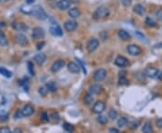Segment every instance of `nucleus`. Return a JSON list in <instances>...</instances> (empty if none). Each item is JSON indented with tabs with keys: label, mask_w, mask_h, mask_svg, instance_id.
Masks as SVG:
<instances>
[{
	"label": "nucleus",
	"mask_w": 162,
	"mask_h": 133,
	"mask_svg": "<svg viewBox=\"0 0 162 133\" xmlns=\"http://www.w3.org/2000/svg\"><path fill=\"white\" fill-rule=\"evenodd\" d=\"M31 14L32 15H34V17H36L38 20H41V21L46 20L47 17H48L46 12L43 10V8H42L41 6H33L31 9Z\"/></svg>",
	"instance_id": "1"
},
{
	"label": "nucleus",
	"mask_w": 162,
	"mask_h": 133,
	"mask_svg": "<svg viewBox=\"0 0 162 133\" xmlns=\"http://www.w3.org/2000/svg\"><path fill=\"white\" fill-rule=\"evenodd\" d=\"M110 14V11L107 7L105 6H100L98 7L97 9L96 10V12L94 13L93 14V17L94 19H103V18H105V17H107Z\"/></svg>",
	"instance_id": "2"
},
{
	"label": "nucleus",
	"mask_w": 162,
	"mask_h": 133,
	"mask_svg": "<svg viewBox=\"0 0 162 133\" xmlns=\"http://www.w3.org/2000/svg\"><path fill=\"white\" fill-rule=\"evenodd\" d=\"M126 50L131 56H139L141 54V51H142L141 49L138 45H135V44L128 45L126 48Z\"/></svg>",
	"instance_id": "3"
},
{
	"label": "nucleus",
	"mask_w": 162,
	"mask_h": 133,
	"mask_svg": "<svg viewBox=\"0 0 162 133\" xmlns=\"http://www.w3.org/2000/svg\"><path fill=\"white\" fill-rule=\"evenodd\" d=\"M99 46V41L96 38H92L90 39L88 43H87V50L88 52H93V51H95Z\"/></svg>",
	"instance_id": "4"
},
{
	"label": "nucleus",
	"mask_w": 162,
	"mask_h": 133,
	"mask_svg": "<svg viewBox=\"0 0 162 133\" xmlns=\"http://www.w3.org/2000/svg\"><path fill=\"white\" fill-rule=\"evenodd\" d=\"M106 70L104 68H99L97 69V71L94 73V79L97 81V82H100V81H103L104 79L106 77Z\"/></svg>",
	"instance_id": "5"
},
{
	"label": "nucleus",
	"mask_w": 162,
	"mask_h": 133,
	"mask_svg": "<svg viewBox=\"0 0 162 133\" xmlns=\"http://www.w3.org/2000/svg\"><path fill=\"white\" fill-rule=\"evenodd\" d=\"M78 27V23L74 20H68L64 23V28L67 32H74Z\"/></svg>",
	"instance_id": "6"
},
{
	"label": "nucleus",
	"mask_w": 162,
	"mask_h": 133,
	"mask_svg": "<svg viewBox=\"0 0 162 133\" xmlns=\"http://www.w3.org/2000/svg\"><path fill=\"white\" fill-rule=\"evenodd\" d=\"M114 64L119 68H125L129 65V61L123 56H118L114 59Z\"/></svg>",
	"instance_id": "7"
},
{
	"label": "nucleus",
	"mask_w": 162,
	"mask_h": 133,
	"mask_svg": "<svg viewBox=\"0 0 162 133\" xmlns=\"http://www.w3.org/2000/svg\"><path fill=\"white\" fill-rule=\"evenodd\" d=\"M45 32L41 27H35L32 30V38L34 40H41L44 37Z\"/></svg>",
	"instance_id": "8"
},
{
	"label": "nucleus",
	"mask_w": 162,
	"mask_h": 133,
	"mask_svg": "<svg viewBox=\"0 0 162 133\" xmlns=\"http://www.w3.org/2000/svg\"><path fill=\"white\" fill-rule=\"evenodd\" d=\"M15 39H16V41H17V43L19 44L20 46L22 47H25L28 45V39L27 37L25 36V35L23 33H17L15 36Z\"/></svg>",
	"instance_id": "9"
},
{
	"label": "nucleus",
	"mask_w": 162,
	"mask_h": 133,
	"mask_svg": "<svg viewBox=\"0 0 162 133\" xmlns=\"http://www.w3.org/2000/svg\"><path fill=\"white\" fill-rule=\"evenodd\" d=\"M50 32L52 33L53 36H56V37H59V36H62L63 34V32H62V29L59 27V25L54 23L52 24V26L50 27Z\"/></svg>",
	"instance_id": "10"
},
{
	"label": "nucleus",
	"mask_w": 162,
	"mask_h": 133,
	"mask_svg": "<svg viewBox=\"0 0 162 133\" xmlns=\"http://www.w3.org/2000/svg\"><path fill=\"white\" fill-rule=\"evenodd\" d=\"M64 66H65V61L62 60V59H58L57 61H55L52 64L50 69H52V71L53 73H56V72H59Z\"/></svg>",
	"instance_id": "11"
},
{
	"label": "nucleus",
	"mask_w": 162,
	"mask_h": 133,
	"mask_svg": "<svg viewBox=\"0 0 162 133\" xmlns=\"http://www.w3.org/2000/svg\"><path fill=\"white\" fill-rule=\"evenodd\" d=\"M105 109V104L104 102H97L95 104H94L93 106V112H95V113H102Z\"/></svg>",
	"instance_id": "12"
},
{
	"label": "nucleus",
	"mask_w": 162,
	"mask_h": 133,
	"mask_svg": "<svg viewBox=\"0 0 162 133\" xmlns=\"http://www.w3.org/2000/svg\"><path fill=\"white\" fill-rule=\"evenodd\" d=\"M33 60L35 61V63L39 66H42L43 65L46 60H47V56L44 54V53H39V54L35 55L34 58H33Z\"/></svg>",
	"instance_id": "13"
},
{
	"label": "nucleus",
	"mask_w": 162,
	"mask_h": 133,
	"mask_svg": "<svg viewBox=\"0 0 162 133\" xmlns=\"http://www.w3.org/2000/svg\"><path fill=\"white\" fill-rule=\"evenodd\" d=\"M21 111H22V113L24 117H29V116H32L33 112H34V108L30 104H26L23 106V108Z\"/></svg>",
	"instance_id": "14"
},
{
	"label": "nucleus",
	"mask_w": 162,
	"mask_h": 133,
	"mask_svg": "<svg viewBox=\"0 0 162 133\" xmlns=\"http://www.w3.org/2000/svg\"><path fill=\"white\" fill-rule=\"evenodd\" d=\"M70 4L71 3L70 0H59L57 3V7L61 10H67L70 8Z\"/></svg>",
	"instance_id": "15"
},
{
	"label": "nucleus",
	"mask_w": 162,
	"mask_h": 133,
	"mask_svg": "<svg viewBox=\"0 0 162 133\" xmlns=\"http://www.w3.org/2000/svg\"><path fill=\"white\" fill-rule=\"evenodd\" d=\"M68 70L73 74H78L80 71V67L79 65H77L74 62H70L68 64Z\"/></svg>",
	"instance_id": "16"
},
{
	"label": "nucleus",
	"mask_w": 162,
	"mask_h": 133,
	"mask_svg": "<svg viewBox=\"0 0 162 133\" xmlns=\"http://www.w3.org/2000/svg\"><path fill=\"white\" fill-rule=\"evenodd\" d=\"M102 89H103V87L101 85L94 84L89 87V93H91L92 94H97L102 92Z\"/></svg>",
	"instance_id": "17"
},
{
	"label": "nucleus",
	"mask_w": 162,
	"mask_h": 133,
	"mask_svg": "<svg viewBox=\"0 0 162 133\" xmlns=\"http://www.w3.org/2000/svg\"><path fill=\"white\" fill-rule=\"evenodd\" d=\"M145 74L150 77H156L157 75L159 74V70L155 68L149 67L146 68V70H145Z\"/></svg>",
	"instance_id": "18"
},
{
	"label": "nucleus",
	"mask_w": 162,
	"mask_h": 133,
	"mask_svg": "<svg viewBox=\"0 0 162 133\" xmlns=\"http://www.w3.org/2000/svg\"><path fill=\"white\" fill-rule=\"evenodd\" d=\"M80 14H81L80 10L79 9V8H77V7H72L69 10V15L73 19L79 18V17L80 16Z\"/></svg>",
	"instance_id": "19"
},
{
	"label": "nucleus",
	"mask_w": 162,
	"mask_h": 133,
	"mask_svg": "<svg viewBox=\"0 0 162 133\" xmlns=\"http://www.w3.org/2000/svg\"><path fill=\"white\" fill-rule=\"evenodd\" d=\"M118 36L120 37V39L123 40V41H129L132 38L131 37V34L128 32H126L125 30H119Z\"/></svg>",
	"instance_id": "20"
},
{
	"label": "nucleus",
	"mask_w": 162,
	"mask_h": 133,
	"mask_svg": "<svg viewBox=\"0 0 162 133\" xmlns=\"http://www.w3.org/2000/svg\"><path fill=\"white\" fill-rule=\"evenodd\" d=\"M133 11L134 13H136L139 15H144L145 13H146V10H145V7L142 6L141 5H136L133 7Z\"/></svg>",
	"instance_id": "21"
},
{
	"label": "nucleus",
	"mask_w": 162,
	"mask_h": 133,
	"mask_svg": "<svg viewBox=\"0 0 162 133\" xmlns=\"http://www.w3.org/2000/svg\"><path fill=\"white\" fill-rule=\"evenodd\" d=\"M12 26L14 27V30L20 31V32H23V31L26 30L28 28L24 23H12Z\"/></svg>",
	"instance_id": "22"
},
{
	"label": "nucleus",
	"mask_w": 162,
	"mask_h": 133,
	"mask_svg": "<svg viewBox=\"0 0 162 133\" xmlns=\"http://www.w3.org/2000/svg\"><path fill=\"white\" fill-rule=\"evenodd\" d=\"M8 45V41L6 37V35L0 31V46L1 47H6Z\"/></svg>",
	"instance_id": "23"
},
{
	"label": "nucleus",
	"mask_w": 162,
	"mask_h": 133,
	"mask_svg": "<svg viewBox=\"0 0 162 133\" xmlns=\"http://www.w3.org/2000/svg\"><path fill=\"white\" fill-rule=\"evenodd\" d=\"M0 74L7 78H10L13 75L11 71H9L8 69H6V68H3V67H0Z\"/></svg>",
	"instance_id": "24"
},
{
	"label": "nucleus",
	"mask_w": 162,
	"mask_h": 133,
	"mask_svg": "<svg viewBox=\"0 0 162 133\" xmlns=\"http://www.w3.org/2000/svg\"><path fill=\"white\" fill-rule=\"evenodd\" d=\"M46 87L48 88V90L50 91V92H56L57 91V85L55 82L53 81H50V82H48L46 84Z\"/></svg>",
	"instance_id": "25"
},
{
	"label": "nucleus",
	"mask_w": 162,
	"mask_h": 133,
	"mask_svg": "<svg viewBox=\"0 0 162 133\" xmlns=\"http://www.w3.org/2000/svg\"><path fill=\"white\" fill-rule=\"evenodd\" d=\"M128 123V119L126 117H121L117 121V125L119 128H123L127 125Z\"/></svg>",
	"instance_id": "26"
},
{
	"label": "nucleus",
	"mask_w": 162,
	"mask_h": 133,
	"mask_svg": "<svg viewBox=\"0 0 162 133\" xmlns=\"http://www.w3.org/2000/svg\"><path fill=\"white\" fill-rule=\"evenodd\" d=\"M142 131L144 133H151L153 131V129H152V126L150 122H147L144 124V126L142 128Z\"/></svg>",
	"instance_id": "27"
},
{
	"label": "nucleus",
	"mask_w": 162,
	"mask_h": 133,
	"mask_svg": "<svg viewBox=\"0 0 162 133\" xmlns=\"http://www.w3.org/2000/svg\"><path fill=\"white\" fill-rule=\"evenodd\" d=\"M84 102L86 104H91L94 102V96L91 93H88L86 96H85Z\"/></svg>",
	"instance_id": "28"
},
{
	"label": "nucleus",
	"mask_w": 162,
	"mask_h": 133,
	"mask_svg": "<svg viewBox=\"0 0 162 133\" xmlns=\"http://www.w3.org/2000/svg\"><path fill=\"white\" fill-rule=\"evenodd\" d=\"M62 127H63L64 130L67 131V132H73L74 131V127H73V125H71L70 123L65 122L62 125Z\"/></svg>",
	"instance_id": "29"
},
{
	"label": "nucleus",
	"mask_w": 162,
	"mask_h": 133,
	"mask_svg": "<svg viewBox=\"0 0 162 133\" xmlns=\"http://www.w3.org/2000/svg\"><path fill=\"white\" fill-rule=\"evenodd\" d=\"M118 116V113L117 112L114 110V109H112V110H110L109 112H108V117L111 119V120H115Z\"/></svg>",
	"instance_id": "30"
},
{
	"label": "nucleus",
	"mask_w": 162,
	"mask_h": 133,
	"mask_svg": "<svg viewBox=\"0 0 162 133\" xmlns=\"http://www.w3.org/2000/svg\"><path fill=\"white\" fill-rule=\"evenodd\" d=\"M97 121L100 124H102V125H105V124H106L108 122V119L105 116H103V115H99V116L97 117Z\"/></svg>",
	"instance_id": "31"
},
{
	"label": "nucleus",
	"mask_w": 162,
	"mask_h": 133,
	"mask_svg": "<svg viewBox=\"0 0 162 133\" xmlns=\"http://www.w3.org/2000/svg\"><path fill=\"white\" fill-rule=\"evenodd\" d=\"M48 92H49V90H48V88L46 86H41V87L39 88V94L43 97H45L47 95Z\"/></svg>",
	"instance_id": "32"
},
{
	"label": "nucleus",
	"mask_w": 162,
	"mask_h": 133,
	"mask_svg": "<svg viewBox=\"0 0 162 133\" xmlns=\"http://www.w3.org/2000/svg\"><path fill=\"white\" fill-rule=\"evenodd\" d=\"M28 70L32 76H34L35 72H34V67H33V64L32 62H28Z\"/></svg>",
	"instance_id": "33"
},
{
	"label": "nucleus",
	"mask_w": 162,
	"mask_h": 133,
	"mask_svg": "<svg viewBox=\"0 0 162 133\" xmlns=\"http://www.w3.org/2000/svg\"><path fill=\"white\" fill-rule=\"evenodd\" d=\"M50 117V116H49ZM52 120H53L54 121H56V122H58L59 121V113L58 112H53V113H52V115H50V117Z\"/></svg>",
	"instance_id": "34"
},
{
	"label": "nucleus",
	"mask_w": 162,
	"mask_h": 133,
	"mask_svg": "<svg viewBox=\"0 0 162 133\" xmlns=\"http://www.w3.org/2000/svg\"><path fill=\"white\" fill-rule=\"evenodd\" d=\"M129 84V81L127 80L126 77L124 76H122L120 79H119V85H126Z\"/></svg>",
	"instance_id": "35"
},
{
	"label": "nucleus",
	"mask_w": 162,
	"mask_h": 133,
	"mask_svg": "<svg viewBox=\"0 0 162 133\" xmlns=\"http://www.w3.org/2000/svg\"><path fill=\"white\" fill-rule=\"evenodd\" d=\"M145 23H146L148 26H155V25H156V23H155L154 21H153L151 18H150V17H147V18H146Z\"/></svg>",
	"instance_id": "36"
},
{
	"label": "nucleus",
	"mask_w": 162,
	"mask_h": 133,
	"mask_svg": "<svg viewBox=\"0 0 162 133\" xmlns=\"http://www.w3.org/2000/svg\"><path fill=\"white\" fill-rule=\"evenodd\" d=\"M41 119L42 121H45V122L50 121V117H49V115L46 112H42L41 114Z\"/></svg>",
	"instance_id": "37"
},
{
	"label": "nucleus",
	"mask_w": 162,
	"mask_h": 133,
	"mask_svg": "<svg viewBox=\"0 0 162 133\" xmlns=\"http://www.w3.org/2000/svg\"><path fill=\"white\" fill-rule=\"evenodd\" d=\"M122 5L125 7H128V6H130L132 5V0H120Z\"/></svg>",
	"instance_id": "38"
},
{
	"label": "nucleus",
	"mask_w": 162,
	"mask_h": 133,
	"mask_svg": "<svg viewBox=\"0 0 162 133\" xmlns=\"http://www.w3.org/2000/svg\"><path fill=\"white\" fill-rule=\"evenodd\" d=\"M11 130L9 128H7V127H2V128H0V133H10Z\"/></svg>",
	"instance_id": "39"
},
{
	"label": "nucleus",
	"mask_w": 162,
	"mask_h": 133,
	"mask_svg": "<svg viewBox=\"0 0 162 133\" xmlns=\"http://www.w3.org/2000/svg\"><path fill=\"white\" fill-rule=\"evenodd\" d=\"M14 117H15V119H20V118L23 117V113H22V111H21V110H18L17 112H16L15 114H14Z\"/></svg>",
	"instance_id": "40"
},
{
	"label": "nucleus",
	"mask_w": 162,
	"mask_h": 133,
	"mask_svg": "<svg viewBox=\"0 0 162 133\" xmlns=\"http://www.w3.org/2000/svg\"><path fill=\"white\" fill-rule=\"evenodd\" d=\"M157 18L159 20V21H162V9H159V10H158V12H157Z\"/></svg>",
	"instance_id": "41"
},
{
	"label": "nucleus",
	"mask_w": 162,
	"mask_h": 133,
	"mask_svg": "<svg viewBox=\"0 0 162 133\" xmlns=\"http://www.w3.org/2000/svg\"><path fill=\"white\" fill-rule=\"evenodd\" d=\"M78 62H79V67H81L82 68V69H83V71H84V73L85 74H87V70H86V68H85L84 67V65H83V63H82V62L80 61V59H78Z\"/></svg>",
	"instance_id": "42"
},
{
	"label": "nucleus",
	"mask_w": 162,
	"mask_h": 133,
	"mask_svg": "<svg viewBox=\"0 0 162 133\" xmlns=\"http://www.w3.org/2000/svg\"><path fill=\"white\" fill-rule=\"evenodd\" d=\"M7 117H8L7 115H6H6H0V121L3 122V121H7V120H8V118H7Z\"/></svg>",
	"instance_id": "43"
},
{
	"label": "nucleus",
	"mask_w": 162,
	"mask_h": 133,
	"mask_svg": "<svg viewBox=\"0 0 162 133\" xmlns=\"http://www.w3.org/2000/svg\"><path fill=\"white\" fill-rule=\"evenodd\" d=\"M156 124H157V126L159 127V128H162V119H159V120H157V121H156Z\"/></svg>",
	"instance_id": "44"
},
{
	"label": "nucleus",
	"mask_w": 162,
	"mask_h": 133,
	"mask_svg": "<svg viewBox=\"0 0 162 133\" xmlns=\"http://www.w3.org/2000/svg\"><path fill=\"white\" fill-rule=\"evenodd\" d=\"M109 132H111V133H119L120 131H119V130H118V129H115V128H111V129H109Z\"/></svg>",
	"instance_id": "45"
},
{
	"label": "nucleus",
	"mask_w": 162,
	"mask_h": 133,
	"mask_svg": "<svg viewBox=\"0 0 162 133\" xmlns=\"http://www.w3.org/2000/svg\"><path fill=\"white\" fill-rule=\"evenodd\" d=\"M136 35H137L138 37H140L141 38V40H142V39H145V37H144V35L142 34V33H141L140 32H136V33H135Z\"/></svg>",
	"instance_id": "46"
},
{
	"label": "nucleus",
	"mask_w": 162,
	"mask_h": 133,
	"mask_svg": "<svg viewBox=\"0 0 162 133\" xmlns=\"http://www.w3.org/2000/svg\"><path fill=\"white\" fill-rule=\"evenodd\" d=\"M44 44H45V42H43V41H42L41 43H39V44H38V47H37V49H38V50H41L42 47H43Z\"/></svg>",
	"instance_id": "47"
},
{
	"label": "nucleus",
	"mask_w": 162,
	"mask_h": 133,
	"mask_svg": "<svg viewBox=\"0 0 162 133\" xmlns=\"http://www.w3.org/2000/svg\"><path fill=\"white\" fill-rule=\"evenodd\" d=\"M33 2H34V0H26V3H27L28 5H31V4H32Z\"/></svg>",
	"instance_id": "48"
},
{
	"label": "nucleus",
	"mask_w": 162,
	"mask_h": 133,
	"mask_svg": "<svg viewBox=\"0 0 162 133\" xmlns=\"http://www.w3.org/2000/svg\"><path fill=\"white\" fill-rule=\"evenodd\" d=\"M159 78L160 79V80L162 81V72H160V74L159 75Z\"/></svg>",
	"instance_id": "49"
},
{
	"label": "nucleus",
	"mask_w": 162,
	"mask_h": 133,
	"mask_svg": "<svg viewBox=\"0 0 162 133\" xmlns=\"http://www.w3.org/2000/svg\"><path fill=\"white\" fill-rule=\"evenodd\" d=\"M14 132H21V130H19V129H16V130H14Z\"/></svg>",
	"instance_id": "50"
},
{
	"label": "nucleus",
	"mask_w": 162,
	"mask_h": 133,
	"mask_svg": "<svg viewBox=\"0 0 162 133\" xmlns=\"http://www.w3.org/2000/svg\"><path fill=\"white\" fill-rule=\"evenodd\" d=\"M6 1H10V0H6Z\"/></svg>",
	"instance_id": "51"
},
{
	"label": "nucleus",
	"mask_w": 162,
	"mask_h": 133,
	"mask_svg": "<svg viewBox=\"0 0 162 133\" xmlns=\"http://www.w3.org/2000/svg\"><path fill=\"white\" fill-rule=\"evenodd\" d=\"M1 1H2V0H0V3H1Z\"/></svg>",
	"instance_id": "52"
},
{
	"label": "nucleus",
	"mask_w": 162,
	"mask_h": 133,
	"mask_svg": "<svg viewBox=\"0 0 162 133\" xmlns=\"http://www.w3.org/2000/svg\"><path fill=\"white\" fill-rule=\"evenodd\" d=\"M52 1H54V0H52Z\"/></svg>",
	"instance_id": "53"
}]
</instances>
